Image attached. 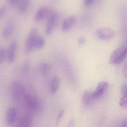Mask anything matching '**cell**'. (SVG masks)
<instances>
[{"label":"cell","mask_w":127,"mask_h":127,"mask_svg":"<svg viewBox=\"0 0 127 127\" xmlns=\"http://www.w3.org/2000/svg\"><path fill=\"white\" fill-rule=\"evenodd\" d=\"M23 99L25 106L30 109H35L39 105L38 96L36 93L32 90H27L26 89Z\"/></svg>","instance_id":"cell-2"},{"label":"cell","mask_w":127,"mask_h":127,"mask_svg":"<svg viewBox=\"0 0 127 127\" xmlns=\"http://www.w3.org/2000/svg\"><path fill=\"white\" fill-rule=\"evenodd\" d=\"M77 17L75 15L69 16L63 20L62 24L61 29L63 32L69 31L75 24L77 22Z\"/></svg>","instance_id":"cell-9"},{"label":"cell","mask_w":127,"mask_h":127,"mask_svg":"<svg viewBox=\"0 0 127 127\" xmlns=\"http://www.w3.org/2000/svg\"><path fill=\"white\" fill-rule=\"evenodd\" d=\"M45 44V40L42 36L38 35L34 43V49L39 50L42 48Z\"/></svg>","instance_id":"cell-18"},{"label":"cell","mask_w":127,"mask_h":127,"mask_svg":"<svg viewBox=\"0 0 127 127\" xmlns=\"http://www.w3.org/2000/svg\"><path fill=\"white\" fill-rule=\"evenodd\" d=\"M124 46L127 47V37L125 41Z\"/></svg>","instance_id":"cell-30"},{"label":"cell","mask_w":127,"mask_h":127,"mask_svg":"<svg viewBox=\"0 0 127 127\" xmlns=\"http://www.w3.org/2000/svg\"><path fill=\"white\" fill-rule=\"evenodd\" d=\"M9 4L13 7L15 6L19 2V0H8Z\"/></svg>","instance_id":"cell-23"},{"label":"cell","mask_w":127,"mask_h":127,"mask_svg":"<svg viewBox=\"0 0 127 127\" xmlns=\"http://www.w3.org/2000/svg\"><path fill=\"white\" fill-rule=\"evenodd\" d=\"M14 29V22L12 20H9L3 30L2 32L3 37L5 38H9L13 33Z\"/></svg>","instance_id":"cell-12"},{"label":"cell","mask_w":127,"mask_h":127,"mask_svg":"<svg viewBox=\"0 0 127 127\" xmlns=\"http://www.w3.org/2000/svg\"><path fill=\"white\" fill-rule=\"evenodd\" d=\"M96 36L102 40H109L112 38L115 35L113 30L108 27L101 28L97 30Z\"/></svg>","instance_id":"cell-6"},{"label":"cell","mask_w":127,"mask_h":127,"mask_svg":"<svg viewBox=\"0 0 127 127\" xmlns=\"http://www.w3.org/2000/svg\"><path fill=\"white\" fill-rule=\"evenodd\" d=\"M119 104L122 107H127V89L125 90L123 97L121 98Z\"/></svg>","instance_id":"cell-20"},{"label":"cell","mask_w":127,"mask_h":127,"mask_svg":"<svg viewBox=\"0 0 127 127\" xmlns=\"http://www.w3.org/2000/svg\"><path fill=\"white\" fill-rule=\"evenodd\" d=\"M64 111L63 110H62L59 112L58 116H57V118L56 121V126L59 125V122H60V120H61L62 117H63V115H64Z\"/></svg>","instance_id":"cell-22"},{"label":"cell","mask_w":127,"mask_h":127,"mask_svg":"<svg viewBox=\"0 0 127 127\" xmlns=\"http://www.w3.org/2000/svg\"><path fill=\"white\" fill-rule=\"evenodd\" d=\"M94 0H84V4L86 6H90L92 4Z\"/></svg>","instance_id":"cell-27"},{"label":"cell","mask_w":127,"mask_h":127,"mask_svg":"<svg viewBox=\"0 0 127 127\" xmlns=\"http://www.w3.org/2000/svg\"><path fill=\"white\" fill-rule=\"evenodd\" d=\"M9 89L11 96L15 101H18L23 98L26 88L20 81L14 80L11 82Z\"/></svg>","instance_id":"cell-1"},{"label":"cell","mask_w":127,"mask_h":127,"mask_svg":"<svg viewBox=\"0 0 127 127\" xmlns=\"http://www.w3.org/2000/svg\"><path fill=\"white\" fill-rule=\"evenodd\" d=\"M30 68V65L29 61L26 60L24 63L22 67V73L24 75H26L29 72Z\"/></svg>","instance_id":"cell-21"},{"label":"cell","mask_w":127,"mask_h":127,"mask_svg":"<svg viewBox=\"0 0 127 127\" xmlns=\"http://www.w3.org/2000/svg\"><path fill=\"white\" fill-rule=\"evenodd\" d=\"M75 127V122L74 119H71L69 123L68 127Z\"/></svg>","instance_id":"cell-28"},{"label":"cell","mask_w":127,"mask_h":127,"mask_svg":"<svg viewBox=\"0 0 127 127\" xmlns=\"http://www.w3.org/2000/svg\"><path fill=\"white\" fill-rule=\"evenodd\" d=\"M120 127H127V118L122 121L120 124Z\"/></svg>","instance_id":"cell-29"},{"label":"cell","mask_w":127,"mask_h":127,"mask_svg":"<svg viewBox=\"0 0 127 127\" xmlns=\"http://www.w3.org/2000/svg\"><path fill=\"white\" fill-rule=\"evenodd\" d=\"M123 74L125 77H127V62L125 64L124 66Z\"/></svg>","instance_id":"cell-26"},{"label":"cell","mask_w":127,"mask_h":127,"mask_svg":"<svg viewBox=\"0 0 127 127\" xmlns=\"http://www.w3.org/2000/svg\"><path fill=\"white\" fill-rule=\"evenodd\" d=\"M60 18L59 13L57 12H53L48 17L45 27V33L47 35L53 32Z\"/></svg>","instance_id":"cell-4"},{"label":"cell","mask_w":127,"mask_h":127,"mask_svg":"<svg viewBox=\"0 0 127 127\" xmlns=\"http://www.w3.org/2000/svg\"><path fill=\"white\" fill-rule=\"evenodd\" d=\"M52 0L54 1H57L59 0Z\"/></svg>","instance_id":"cell-31"},{"label":"cell","mask_w":127,"mask_h":127,"mask_svg":"<svg viewBox=\"0 0 127 127\" xmlns=\"http://www.w3.org/2000/svg\"><path fill=\"white\" fill-rule=\"evenodd\" d=\"M127 54V47L122 46L115 50L110 56V63L112 64L121 63L126 59Z\"/></svg>","instance_id":"cell-3"},{"label":"cell","mask_w":127,"mask_h":127,"mask_svg":"<svg viewBox=\"0 0 127 127\" xmlns=\"http://www.w3.org/2000/svg\"><path fill=\"white\" fill-rule=\"evenodd\" d=\"M52 12L51 9L48 7H42L37 11L34 16V21L37 22H40L46 17H48Z\"/></svg>","instance_id":"cell-7"},{"label":"cell","mask_w":127,"mask_h":127,"mask_svg":"<svg viewBox=\"0 0 127 127\" xmlns=\"http://www.w3.org/2000/svg\"><path fill=\"white\" fill-rule=\"evenodd\" d=\"M30 0H21L19 5V12L21 14L25 13L30 5Z\"/></svg>","instance_id":"cell-17"},{"label":"cell","mask_w":127,"mask_h":127,"mask_svg":"<svg viewBox=\"0 0 127 127\" xmlns=\"http://www.w3.org/2000/svg\"><path fill=\"white\" fill-rule=\"evenodd\" d=\"M85 42V39L84 36L80 37L78 40V44L80 45H83Z\"/></svg>","instance_id":"cell-24"},{"label":"cell","mask_w":127,"mask_h":127,"mask_svg":"<svg viewBox=\"0 0 127 127\" xmlns=\"http://www.w3.org/2000/svg\"><path fill=\"white\" fill-rule=\"evenodd\" d=\"M60 84V79L59 77L55 76L51 80L50 84V90L53 94H55L59 89Z\"/></svg>","instance_id":"cell-15"},{"label":"cell","mask_w":127,"mask_h":127,"mask_svg":"<svg viewBox=\"0 0 127 127\" xmlns=\"http://www.w3.org/2000/svg\"><path fill=\"white\" fill-rule=\"evenodd\" d=\"M93 92L91 91H85L83 93L81 98L82 103L84 106H88L91 104L95 100L92 95Z\"/></svg>","instance_id":"cell-13"},{"label":"cell","mask_w":127,"mask_h":127,"mask_svg":"<svg viewBox=\"0 0 127 127\" xmlns=\"http://www.w3.org/2000/svg\"><path fill=\"white\" fill-rule=\"evenodd\" d=\"M17 47V42L16 40L10 43L7 52V58L9 62H13L15 59Z\"/></svg>","instance_id":"cell-10"},{"label":"cell","mask_w":127,"mask_h":127,"mask_svg":"<svg viewBox=\"0 0 127 127\" xmlns=\"http://www.w3.org/2000/svg\"><path fill=\"white\" fill-rule=\"evenodd\" d=\"M7 57V52L3 47L0 48V63H3Z\"/></svg>","instance_id":"cell-19"},{"label":"cell","mask_w":127,"mask_h":127,"mask_svg":"<svg viewBox=\"0 0 127 127\" xmlns=\"http://www.w3.org/2000/svg\"><path fill=\"white\" fill-rule=\"evenodd\" d=\"M6 7H5L2 6L1 7L0 9V18L1 19L3 17L6 12Z\"/></svg>","instance_id":"cell-25"},{"label":"cell","mask_w":127,"mask_h":127,"mask_svg":"<svg viewBox=\"0 0 127 127\" xmlns=\"http://www.w3.org/2000/svg\"><path fill=\"white\" fill-rule=\"evenodd\" d=\"M38 36V31L36 28H33L29 32L25 45L24 53L25 54H29L34 49L35 41Z\"/></svg>","instance_id":"cell-5"},{"label":"cell","mask_w":127,"mask_h":127,"mask_svg":"<svg viewBox=\"0 0 127 127\" xmlns=\"http://www.w3.org/2000/svg\"><path fill=\"white\" fill-rule=\"evenodd\" d=\"M52 68L51 65L47 62H43L40 65L39 71L42 75L48 74Z\"/></svg>","instance_id":"cell-14"},{"label":"cell","mask_w":127,"mask_h":127,"mask_svg":"<svg viewBox=\"0 0 127 127\" xmlns=\"http://www.w3.org/2000/svg\"><path fill=\"white\" fill-rule=\"evenodd\" d=\"M108 87L109 85L107 82H101L99 83L96 90L92 94L94 100H98L102 97L107 91Z\"/></svg>","instance_id":"cell-8"},{"label":"cell","mask_w":127,"mask_h":127,"mask_svg":"<svg viewBox=\"0 0 127 127\" xmlns=\"http://www.w3.org/2000/svg\"><path fill=\"white\" fill-rule=\"evenodd\" d=\"M17 117V111L14 107H10L7 112L6 123L8 126H10L14 123Z\"/></svg>","instance_id":"cell-11"},{"label":"cell","mask_w":127,"mask_h":127,"mask_svg":"<svg viewBox=\"0 0 127 127\" xmlns=\"http://www.w3.org/2000/svg\"><path fill=\"white\" fill-rule=\"evenodd\" d=\"M31 122V118L29 115L22 116L19 121L17 127H29Z\"/></svg>","instance_id":"cell-16"}]
</instances>
